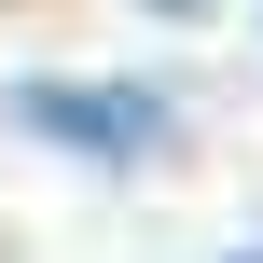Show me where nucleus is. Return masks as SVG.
<instances>
[{
	"mask_svg": "<svg viewBox=\"0 0 263 263\" xmlns=\"http://www.w3.org/2000/svg\"><path fill=\"white\" fill-rule=\"evenodd\" d=\"M14 125L55 139V153H83V166H153L166 153V97L153 83H69V69H42V83H14Z\"/></svg>",
	"mask_w": 263,
	"mask_h": 263,
	"instance_id": "f257e3e1",
	"label": "nucleus"
}]
</instances>
